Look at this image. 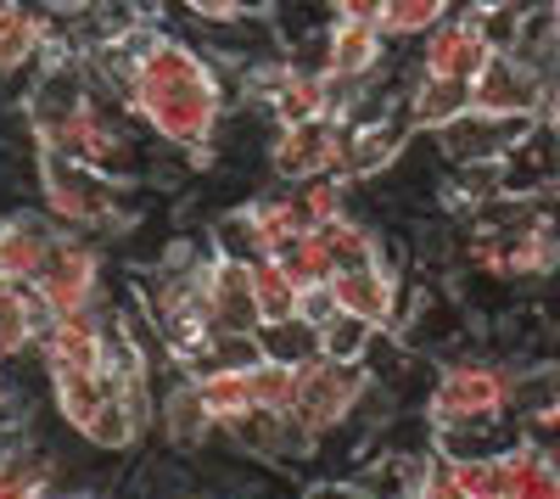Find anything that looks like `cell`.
I'll use <instances>...</instances> for the list:
<instances>
[{"label": "cell", "instance_id": "cell-1", "mask_svg": "<svg viewBox=\"0 0 560 499\" xmlns=\"http://www.w3.org/2000/svg\"><path fill=\"white\" fill-rule=\"evenodd\" d=\"M224 62L202 45L168 34L158 51L140 62L129 96H124V113L129 124H140L163 141L168 152H202V147H219V135L230 124V84H224Z\"/></svg>", "mask_w": 560, "mask_h": 499}, {"label": "cell", "instance_id": "cell-2", "mask_svg": "<svg viewBox=\"0 0 560 499\" xmlns=\"http://www.w3.org/2000/svg\"><path fill=\"white\" fill-rule=\"evenodd\" d=\"M34 186H39V213L57 224L62 236H84V242H102V236H118L129 231V192L113 186L107 174L84 169L73 158H51L39 152L34 158Z\"/></svg>", "mask_w": 560, "mask_h": 499}, {"label": "cell", "instance_id": "cell-3", "mask_svg": "<svg viewBox=\"0 0 560 499\" xmlns=\"http://www.w3.org/2000/svg\"><path fill=\"white\" fill-rule=\"evenodd\" d=\"M510 382H516V371L499 365V359L459 353L438 371V387L427 398V421L459 427V432H493L510 421Z\"/></svg>", "mask_w": 560, "mask_h": 499}, {"label": "cell", "instance_id": "cell-4", "mask_svg": "<svg viewBox=\"0 0 560 499\" xmlns=\"http://www.w3.org/2000/svg\"><path fill=\"white\" fill-rule=\"evenodd\" d=\"M370 382L364 365H337V359H314V365L298 371V404H292V427L319 449L331 443L337 432H348L359 421V404L370 398Z\"/></svg>", "mask_w": 560, "mask_h": 499}, {"label": "cell", "instance_id": "cell-5", "mask_svg": "<svg viewBox=\"0 0 560 499\" xmlns=\"http://www.w3.org/2000/svg\"><path fill=\"white\" fill-rule=\"evenodd\" d=\"M34 292L45 298L51 321H68V314H96L107 309V258L102 242H84V236H57L51 258H45Z\"/></svg>", "mask_w": 560, "mask_h": 499}, {"label": "cell", "instance_id": "cell-6", "mask_svg": "<svg viewBox=\"0 0 560 499\" xmlns=\"http://www.w3.org/2000/svg\"><path fill=\"white\" fill-rule=\"evenodd\" d=\"M342 152H348V129H337L331 118L269 129V169H275V179H287V186H303V179H342Z\"/></svg>", "mask_w": 560, "mask_h": 499}, {"label": "cell", "instance_id": "cell-7", "mask_svg": "<svg viewBox=\"0 0 560 499\" xmlns=\"http://www.w3.org/2000/svg\"><path fill=\"white\" fill-rule=\"evenodd\" d=\"M493 45L482 39L471 7H454L427 39L415 45V73L427 79H454V84H477V73L488 68Z\"/></svg>", "mask_w": 560, "mask_h": 499}, {"label": "cell", "instance_id": "cell-8", "mask_svg": "<svg viewBox=\"0 0 560 499\" xmlns=\"http://www.w3.org/2000/svg\"><path fill=\"white\" fill-rule=\"evenodd\" d=\"M549 107V84L538 68H527L522 57H488V68L471 84V113L482 118H522L538 124Z\"/></svg>", "mask_w": 560, "mask_h": 499}, {"label": "cell", "instance_id": "cell-9", "mask_svg": "<svg viewBox=\"0 0 560 499\" xmlns=\"http://www.w3.org/2000/svg\"><path fill=\"white\" fill-rule=\"evenodd\" d=\"M331 298H337V314H348V321H364L370 332H398L404 314H409L404 276H398V269H387V264L331 276Z\"/></svg>", "mask_w": 560, "mask_h": 499}, {"label": "cell", "instance_id": "cell-10", "mask_svg": "<svg viewBox=\"0 0 560 499\" xmlns=\"http://www.w3.org/2000/svg\"><path fill=\"white\" fill-rule=\"evenodd\" d=\"M107 326L113 314L96 309V314H68V321H51L39 343V365L45 376H102V353H107Z\"/></svg>", "mask_w": 560, "mask_h": 499}, {"label": "cell", "instance_id": "cell-11", "mask_svg": "<svg viewBox=\"0 0 560 499\" xmlns=\"http://www.w3.org/2000/svg\"><path fill=\"white\" fill-rule=\"evenodd\" d=\"M382 62H387L382 28L337 12V23L325 28V45H319V73L337 79V84H376Z\"/></svg>", "mask_w": 560, "mask_h": 499}, {"label": "cell", "instance_id": "cell-12", "mask_svg": "<svg viewBox=\"0 0 560 499\" xmlns=\"http://www.w3.org/2000/svg\"><path fill=\"white\" fill-rule=\"evenodd\" d=\"M197 314L213 326V332H258V303H253V264H236V258H219L208 264L202 276V298H197Z\"/></svg>", "mask_w": 560, "mask_h": 499}, {"label": "cell", "instance_id": "cell-13", "mask_svg": "<svg viewBox=\"0 0 560 499\" xmlns=\"http://www.w3.org/2000/svg\"><path fill=\"white\" fill-rule=\"evenodd\" d=\"M57 224L45 213H0V281H18V287H34L45 258L57 247Z\"/></svg>", "mask_w": 560, "mask_h": 499}, {"label": "cell", "instance_id": "cell-14", "mask_svg": "<svg viewBox=\"0 0 560 499\" xmlns=\"http://www.w3.org/2000/svg\"><path fill=\"white\" fill-rule=\"evenodd\" d=\"M409 141H415V129H409L404 107H398V113H387V118H376V124L348 129L342 186H359V179H370V174H387V169L404 158V147H409Z\"/></svg>", "mask_w": 560, "mask_h": 499}, {"label": "cell", "instance_id": "cell-15", "mask_svg": "<svg viewBox=\"0 0 560 499\" xmlns=\"http://www.w3.org/2000/svg\"><path fill=\"white\" fill-rule=\"evenodd\" d=\"M45 332H51V309L34 287L0 281V365H12L23 353H39Z\"/></svg>", "mask_w": 560, "mask_h": 499}, {"label": "cell", "instance_id": "cell-16", "mask_svg": "<svg viewBox=\"0 0 560 499\" xmlns=\"http://www.w3.org/2000/svg\"><path fill=\"white\" fill-rule=\"evenodd\" d=\"M471 113V84H454V79H427V73H409V96H404V118L415 135H438L448 124H459Z\"/></svg>", "mask_w": 560, "mask_h": 499}, {"label": "cell", "instance_id": "cell-17", "mask_svg": "<svg viewBox=\"0 0 560 499\" xmlns=\"http://www.w3.org/2000/svg\"><path fill=\"white\" fill-rule=\"evenodd\" d=\"M51 39V18L39 7H18V0H0V79H18L39 68V51Z\"/></svg>", "mask_w": 560, "mask_h": 499}, {"label": "cell", "instance_id": "cell-18", "mask_svg": "<svg viewBox=\"0 0 560 499\" xmlns=\"http://www.w3.org/2000/svg\"><path fill=\"white\" fill-rule=\"evenodd\" d=\"M158 432H163L168 449H202L219 432L191 376H179L174 387H163V398H158Z\"/></svg>", "mask_w": 560, "mask_h": 499}, {"label": "cell", "instance_id": "cell-19", "mask_svg": "<svg viewBox=\"0 0 560 499\" xmlns=\"http://www.w3.org/2000/svg\"><path fill=\"white\" fill-rule=\"evenodd\" d=\"M57 477H62L57 455L39 449L34 438L0 449V499H28V494H51L57 499Z\"/></svg>", "mask_w": 560, "mask_h": 499}, {"label": "cell", "instance_id": "cell-20", "mask_svg": "<svg viewBox=\"0 0 560 499\" xmlns=\"http://www.w3.org/2000/svg\"><path fill=\"white\" fill-rule=\"evenodd\" d=\"M45 382H51V410H57V421L73 432V438H84L90 427H96V416L107 410V404H113V382L107 376H45Z\"/></svg>", "mask_w": 560, "mask_h": 499}, {"label": "cell", "instance_id": "cell-21", "mask_svg": "<svg viewBox=\"0 0 560 499\" xmlns=\"http://www.w3.org/2000/svg\"><path fill=\"white\" fill-rule=\"evenodd\" d=\"M314 236L325 242V253H331V269H337V276L382 264V253H387V236H382L370 219H359V213H348V219H337V224H325V231H314Z\"/></svg>", "mask_w": 560, "mask_h": 499}, {"label": "cell", "instance_id": "cell-22", "mask_svg": "<svg viewBox=\"0 0 560 499\" xmlns=\"http://www.w3.org/2000/svg\"><path fill=\"white\" fill-rule=\"evenodd\" d=\"M208 242H213L219 258H236V264H269V258H275V247H269V236H264V224H258L253 202L224 208V213L213 219Z\"/></svg>", "mask_w": 560, "mask_h": 499}, {"label": "cell", "instance_id": "cell-23", "mask_svg": "<svg viewBox=\"0 0 560 499\" xmlns=\"http://www.w3.org/2000/svg\"><path fill=\"white\" fill-rule=\"evenodd\" d=\"M202 404H208V416L219 432H236L258 404H253V371H208V376H191Z\"/></svg>", "mask_w": 560, "mask_h": 499}, {"label": "cell", "instance_id": "cell-24", "mask_svg": "<svg viewBox=\"0 0 560 499\" xmlns=\"http://www.w3.org/2000/svg\"><path fill=\"white\" fill-rule=\"evenodd\" d=\"M504 499H560V477L549 455L533 449L527 438L516 449H504Z\"/></svg>", "mask_w": 560, "mask_h": 499}, {"label": "cell", "instance_id": "cell-25", "mask_svg": "<svg viewBox=\"0 0 560 499\" xmlns=\"http://www.w3.org/2000/svg\"><path fill=\"white\" fill-rule=\"evenodd\" d=\"M258 353L269 359V365H287V371H303L314 365L319 353V332L308 321H287V326H258Z\"/></svg>", "mask_w": 560, "mask_h": 499}, {"label": "cell", "instance_id": "cell-26", "mask_svg": "<svg viewBox=\"0 0 560 499\" xmlns=\"http://www.w3.org/2000/svg\"><path fill=\"white\" fill-rule=\"evenodd\" d=\"M253 303H258V326H287V321H298L303 292L292 287L287 269L269 258V264H253Z\"/></svg>", "mask_w": 560, "mask_h": 499}, {"label": "cell", "instance_id": "cell-27", "mask_svg": "<svg viewBox=\"0 0 560 499\" xmlns=\"http://www.w3.org/2000/svg\"><path fill=\"white\" fill-rule=\"evenodd\" d=\"M448 12H454V7H443V0H382L376 28H382L387 45H393V39H415V45H420Z\"/></svg>", "mask_w": 560, "mask_h": 499}, {"label": "cell", "instance_id": "cell-28", "mask_svg": "<svg viewBox=\"0 0 560 499\" xmlns=\"http://www.w3.org/2000/svg\"><path fill=\"white\" fill-rule=\"evenodd\" d=\"M287 192H292L308 231H325V224H337V219L353 213V202H348L353 186H342V179H303V186H287Z\"/></svg>", "mask_w": 560, "mask_h": 499}, {"label": "cell", "instance_id": "cell-29", "mask_svg": "<svg viewBox=\"0 0 560 499\" xmlns=\"http://www.w3.org/2000/svg\"><path fill=\"white\" fill-rule=\"evenodd\" d=\"M275 264L292 276L298 292H319V287H331V276H337V269H331V253H325L319 236H298V242H287V247L275 253Z\"/></svg>", "mask_w": 560, "mask_h": 499}, {"label": "cell", "instance_id": "cell-30", "mask_svg": "<svg viewBox=\"0 0 560 499\" xmlns=\"http://www.w3.org/2000/svg\"><path fill=\"white\" fill-rule=\"evenodd\" d=\"M482 39L493 45V57H516V45H522V28L533 18V7H510V0H499V7H471Z\"/></svg>", "mask_w": 560, "mask_h": 499}, {"label": "cell", "instance_id": "cell-31", "mask_svg": "<svg viewBox=\"0 0 560 499\" xmlns=\"http://www.w3.org/2000/svg\"><path fill=\"white\" fill-rule=\"evenodd\" d=\"M253 404L264 416H280L287 421L292 416V404H298V371H287V365H253Z\"/></svg>", "mask_w": 560, "mask_h": 499}, {"label": "cell", "instance_id": "cell-32", "mask_svg": "<svg viewBox=\"0 0 560 499\" xmlns=\"http://www.w3.org/2000/svg\"><path fill=\"white\" fill-rule=\"evenodd\" d=\"M370 343H376V332H370L364 321H348V314H337V321L319 332V353L337 359V365H364Z\"/></svg>", "mask_w": 560, "mask_h": 499}, {"label": "cell", "instance_id": "cell-33", "mask_svg": "<svg viewBox=\"0 0 560 499\" xmlns=\"http://www.w3.org/2000/svg\"><path fill=\"white\" fill-rule=\"evenodd\" d=\"M459 488L471 499H504V455H477V461H448Z\"/></svg>", "mask_w": 560, "mask_h": 499}, {"label": "cell", "instance_id": "cell-34", "mask_svg": "<svg viewBox=\"0 0 560 499\" xmlns=\"http://www.w3.org/2000/svg\"><path fill=\"white\" fill-rule=\"evenodd\" d=\"M415 499H471V494L459 488V477L443 455H427V461H415Z\"/></svg>", "mask_w": 560, "mask_h": 499}, {"label": "cell", "instance_id": "cell-35", "mask_svg": "<svg viewBox=\"0 0 560 499\" xmlns=\"http://www.w3.org/2000/svg\"><path fill=\"white\" fill-rule=\"evenodd\" d=\"M298 321H308L314 332H325L337 321V298H331V287H319V292H303V303H298Z\"/></svg>", "mask_w": 560, "mask_h": 499}, {"label": "cell", "instance_id": "cell-36", "mask_svg": "<svg viewBox=\"0 0 560 499\" xmlns=\"http://www.w3.org/2000/svg\"><path fill=\"white\" fill-rule=\"evenodd\" d=\"M303 499H370V488L353 477H319V483H308Z\"/></svg>", "mask_w": 560, "mask_h": 499}, {"label": "cell", "instance_id": "cell-37", "mask_svg": "<svg viewBox=\"0 0 560 499\" xmlns=\"http://www.w3.org/2000/svg\"><path fill=\"white\" fill-rule=\"evenodd\" d=\"M538 124H549V129H555V135H560V96H555V102H549V107H544V118H538Z\"/></svg>", "mask_w": 560, "mask_h": 499}, {"label": "cell", "instance_id": "cell-38", "mask_svg": "<svg viewBox=\"0 0 560 499\" xmlns=\"http://www.w3.org/2000/svg\"><path fill=\"white\" fill-rule=\"evenodd\" d=\"M549 23H555V34H560V0H555V7H549Z\"/></svg>", "mask_w": 560, "mask_h": 499}, {"label": "cell", "instance_id": "cell-39", "mask_svg": "<svg viewBox=\"0 0 560 499\" xmlns=\"http://www.w3.org/2000/svg\"><path fill=\"white\" fill-rule=\"evenodd\" d=\"M57 499H102V494H57Z\"/></svg>", "mask_w": 560, "mask_h": 499}, {"label": "cell", "instance_id": "cell-40", "mask_svg": "<svg viewBox=\"0 0 560 499\" xmlns=\"http://www.w3.org/2000/svg\"><path fill=\"white\" fill-rule=\"evenodd\" d=\"M28 499H51V494H28Z\"/></svg>", "mask_w": 560, "mask_h": 499}]
</instances>
